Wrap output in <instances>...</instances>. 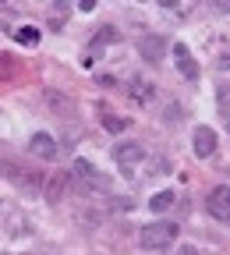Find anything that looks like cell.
I'll return each mask as SVG.
<instances>
[{
	"label": "cell",
	"instance_id": "obj_10",
	"mask_svg": "<svg viewBox=\"0 0 230 255\" xmlns=\"http://www.w3.org/2000/svg\"><path fill=\"white\" fill-rule=\"evenodd\" d=\"M64 191H68V174H50V181H46V202H60Z\"/></svg>",
	"mask_w": 230,
	"mask_h": 255
},
{
	"label": "cell",
	"instance_id": "obj_21",
	"mask_svg": "<svg viewBox=\"0 0 230 255\" xmlns=\"http://www.w3.org/2000/svg\"><path fill=\"white\" fill-rule=\"evenodd\" d=\"M0 4H7V0H0Z\"/></svg>",
	"mask_w": 230,
	"mask_h": 255
},
{
	"label": "cell",
	"instance_id": "obj_20",
	"mask_svg": "<svg viewBox=\"0 0 230 255\" xmlns=\"http://www.w3.org/2000/svg\"><path fill=\"white\" fill-rule=\"evenodd\" d=\"M159 7H177V0H156Z\"/></svg>",
	"mask_w": 230,
	"mask_h": 255
},
{
	"label": "cell",
	"instance_id": "obj_6",
	"mask_svg": "<svg viewBox=\"0 0 230 255\" xmlns=\"http://www.w3.org/2000/svg\"><path fill=\"white\" fill-rule=\"evenodd\" d=\"M191 149H195V156L199 159H209L213 152H216V131L213 128H195V135H191Z\"/></svg>",
	"mask_w": 230,
	"mask_h": 255
},
{
	"label": "cell",
	"instance_id": "obj_18",
	"mask_svg": "<svg viewBox=\"0 0 230 255\" xmlns=\"http://www.w3.org/2000/svg\"><path fill=\"white\" fill-rule=\"evenodd\" d=\"M78 7H82V11H85V14H89V11H92V7H96V0H78Z\"/></svg>",
	"mask_w": 230,
	"mask_h": 255
},
{
	"label": "cell",
	"instance_id": "obj_1",
	"mask_svg": "<svg viewBox=\"0 0 230 255\" xmlns=\"http://www.w3.org/2000/svg\"><path fill=\"white\" fill-rule=\"evenodd\" d=\"M138 241H142L145 252H163V248H170V245L177 241V223H170V220L145 223L142 234H138Z\"/></svg>",
	"mask_w": 230,
	"mask_h": 255
},
{
	"label": "cell",
	"instance_id": "obj_12",
	"mask_svg": "<svg viewBox=\"0 0 230 255\" xmlns=\"http://www.w3.org/2000/svg\"><path fill=\"white\" fill-rule=\"evenodd\" d=\"M174 202H177V199H174V191H156V195L149 199V209H152V213H167Z\"/></svg>",
	"mask_w": 230,
	"mask_h": 255
},
{
	"label": "cell",
	"instance_id": "obj_2",
	"mask_svg": "<svg viewBox=\"0 0 230 255\" xmlns=\"http://www.w3.org/2000/svg\"><path fill=\"white\" fill-rule=\"evenodd\" d=\"M4 177H7L11 184H18L21 191H39V184H43V177H39L36 170L14 163V159H4Z\"/></svg>",
	"mask_w": 230,
	"mask_h": 255
},
{
	"label": "cell",
	"instance_id": "obj_13",
	"mask_svg": "<svg viewBox=\"0 0 230 255\" xmlns=\"http://www.w3.org/2000/svg\"><path fill=\"white\" fill-rule=\"evenodd\" d=\"M92 174H96V167L89 163V159H75V167H71V177H75L82 188L89 184V177H92Z\"/></svg>",
	"mask_w": 230,
	"mask_h": 255
},
{
	"label": "cell",
	"instance_id": "obj_8",
	"mask_svg": "<svg viewBox=\"0 0 230 255\" xmlns=\"http://www.w3.org/2000/svg\"><path fill=\"white\" fill-rule=\"evenodd\" d=\"M174 60H177V71H181L188 82L199 78V64H195V57H191V50H188L184 43H174Z\"/></svg>",
	"mask_w": 230,
	"mask_h": 255
},
{
	"label": "cell",
	"instance_id": "obj_9",
	"mask_svg": "<svg viewBox=\"0 0 230 255\" xmlns=\"http://www.w3.org/2000/svg\"><path fill=\"white\" fill-rule=\"evenodd\" d=\"M131 100H135V103H152L156 100V85L135 78V82H131Z\"/></svg>",
	"mask_w": 230,
	"mask_h": 255
},
{
	"label": "cell",
	"instance_id": "obj_15",
	"mask_svg": "<svg viewBox=\"0 0 230 255\" xmlns=\"http://www.w3.org/2000/svg\"><path fill=\"white\" fill-rule=\"evenodd\" d=\"M103 128L117 135V131H124V128H127V121H124V117H103Z\"/></svg>",
	"mask_w": 230,
	"mask_h": 255
},
{
	"label": "cell",
	"instance_id": "obj_7",
	"mask_svg": "<svg viewBox=\"0 0 230 255\" xmlns=\"http://www.w3.org/2000/svg\"><path fill=\"white\" fill-rule=\"evenodd\" d=\"M28 149H32V156H39V159H57V138L53 135H46V131H36L28 138Z\"/></svg>",
	"mask_w": 230,
	"mask_h": 255
},
{
	"label": "cell",
	"instance_id": "obj_14",
	"mask_svg": "<svg viewBox=\"0 0 230 255\" xmlns=\"http://www.w3.org/2000/svg\"><path fill=\"white\" fill-rule=\"evenodd\" d=\"M120 39V32L117 28H110V25H103L100 32H96V43H100V46H107V43H117Z\"/></svg>",
	"mask_w": 230,
	"mask_h": 255
},
{
	"label": "cell",
	"instance_id": "obj_16",
	"mask_svg": "<svg viewBox=\"0 0 230 255\" xmlns=\"http://www.w3.org/2000/svg\"><path fill=\"white\" fill-rule=\"evenodd\" d=\"M11 75H14V57L0 53V78H11Z\"/></svg>",
	"mask_w": 230,
	"mask_h": 255
},
{
	"label": "cell",
	"instance_id": "obj_4",
	"mask_svg": "<svg viewBox=\"0 0 230 255\" xmlns=\"http://www.w3.org/2000/svg\"><path fill=\"white\" fill-rule=\"evenodd\" d=\"M114 159H117V167L135 170L138 163H145V145L142 142H120V145H114Z\"/></svg>",
	"mask_w": 230,
	"mask_h": 255
},
{
	"label": "cell",
	"instance_id": "obj_19",
	"mask_svg": "<svg viewBox=\"0 0 230 255\" xmlns=\"http://www.w3.org/2000/svg\"><path fill=\"white\" fill-rule=\"evenodd\" d=\"M177 255H199V248H191V245H184V248H181Z\"/></svg>",
	"mask_w": 230,
	"mask_h": 255
},
{
	"label": "cell",
	"instance_id": "obj_5",
	"mask_svg": "<svg viewBox=\"0 0 230 255\" xmlns=\"http://www.w3.org/2000/svg\"><path fill=\"white\" fill-rule=\"evenodd\" d=\"M167 39L163 36H156V32H149V36H142V43H138V53H142V60L145 64H163V57H167Z\"/></svg>",
	"mask_w": 230,
	"mask_h": 255
},
{
	"label": "cell",
	"instance_id": "obj_11",
	"mask_svg": "<svg viewBox=\"0 0 230 255\" xmlns=\"http://www.w3.org/2000/svg\"><path fill=\"white\" fill-rule=\"evenodd\" d=\"M39 36H43V32H39L36 25H21V28H14V39H18L21 46H36Z\"/></svg>",
	"mask_w": 230,
	"mask_h": 255
},
{
	"label": "cell",
	"instance_id": "obj_3",
	"mask_svg": "<svg viewBox=\"0 0 230 255\" xmlns=\"http://www.w3.org/2000/svg\"><path fill=\"white\" fill-rule=\"evenodd\" d=\"M206 209H209V216H213V220L230 223V184H216V188L209 191Z\"/></svg>",
	"mask_w": 230,
	"mask_h": 255
},
{
	"label": "cell",
	"instance_id": "obj_17",
	"mask_svg": "<svg viewBox=\"0 0 230 255\" xmlns=\"http://www.w3.org/2000/svg\"><path fill=\"white\" fill-rule=\"evenodd\" d=\"M163 121H167V124H177V121H181V107L170 103V107H167V117H163Z\"/></svg>",
	"mask_w": 230,
	"mask_h": 255
}]
</instances>
